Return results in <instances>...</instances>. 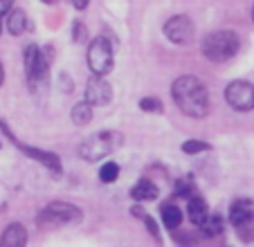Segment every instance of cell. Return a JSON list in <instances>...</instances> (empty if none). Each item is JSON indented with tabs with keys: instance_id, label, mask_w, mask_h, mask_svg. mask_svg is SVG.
Segmentation results:
<instances>
[{
	"instance_id": "6da1fadb",
	"label": "cell",
	"mask_w": 254,
	"mask_h": 247,
	"mask_svg": "<svg viewBox=\"0 0 254 247\" xmlns=\"http://www.w3.org/2000/svg\"><path fill=\"white\" fill-rule=\"evenodd\" d=\"M171 95L176 106L189 117H205L209 110V95H207L205 83L191 74H185L173 81Z\"/></svg>"
},
{
	"instance_id": "7a4b0ae2",
	"label": "cell",
	"mask_w": 254,
	"mask_h": 247,
	"mask_svg": "<svg viewBox=\"0 0 254 247\" xmlns=\"http://www.w3.org/2000/svg\"><path fill=\"white\" fill-rule=\"evenodd\" d=\"M239 45H241V41L234 32L218 29V32H211L209 36H205V41H202V54L209 61L223 63L239 52Z\"/></svg>"
},
{
	"instance_id": "3957f363",
	"label": "cell",
	"mask_w": 254,
	"mask_h": 247,
	"mask_svg": "<svg viewBox=\"0 0 254 247\" xmlns=\"http://www.w3.org/2000/svg\"><path fill=\"white\" fill-rule=\"evenodd\" d=\"M25 72H27V81L34 90L43 86L50 72V59L45 50H41L39 45H27V50H25Z\"/></svg>"
},
{
	"instance_id": "277c9868",
	"label": "cell",
	"mask_w": 254,
	"mask_h": 247,
	"mask_svg": "<svg viewBox=\"0 0 254 247\" xmlns=\"http://www.w3.org/2000/svg\"><path fill=\"white\" fill-rule=\"evenodd\" d=\"M81 218H83L81 209L67 202H50L39 214V223L43 227H59V225H67V223H79Z\"/></svg>"
},
{
	"instance_id": "5b68a950",
	"label": "cell",
	"mask_w": 254,
	"mask_h": 247,
	"mask_svg": "<svg viewBox=\"0 0 254 247\" xmlns=\"http://www.w3.org/2000/svg\"><path fill=\"white\" fill-rule=\"evenodd\" d=\"M88 67L97 76H106L113 70V45L108 38L97 36L88 48Z\"/></svg>"
},
{
	"instance_id": "8992f818",
	"label": "cell",
	"mask_w": 254,
	"mask_h": 247,
	"mask_svg": "<svg viewBox=\"0 0 254 247\" xmlns=\"http://www.w3.org/2000/svg\"><path fill=\"white\" fill-rule=\"evenodd\" d=\"M0 128H2V133H5L7 137H9V142L14 144V146L18 148L20 153H25V155L32 157V160H39L41 164H43V167H48V169H50V171L61 173V160H59V155H54V153H48V151H41V148L27 146V144H23L14 133H11V128L7 126L5 122H0Z\"/></svg>"
},
{
	"instance_id": "52a82bcc",
	"label": "cell",
	"mask_w": 254,
	"mask_h": 247,
	"mask_svg": "<svg viewBox=\"0 0 254 247\" xmlns=\"http://www.w3.org/2000/svg\"><path fill=\"white\" fill-rule=\"evenodd\" d=\"M225 99L234 110L248 113L254 108V83L250 81H232L225 88Z\"/></svg>"
},
{
	"instance_id": "ba28073f",
	"label": "cell",
	"mask_w": 254,
	"mask_h": 247,
	"mask_svg": "<svg viewBox=\"0 0 254 247\" xmlns=\"http://www.w3.org/2000/svg\"><path fill=\"white\" fill-rule=\"evenodd\" d=\"M113 133H97L79 146V155L88 162H97L113 151Z\"/></svg>"
},
{
	"instance_id": "9c48e42d",
	"label": "cell",
	"mask_w": 254,
	"mask_h": 247,
	"mask_svg": "<svg viewBox=\"0 0 254 247\" xmlns=\"http://www.w3.org/2000/svg\"><path fill=\"white\" fill-rule=\"evenodd\" d=\"M164 36L176 45H187L193 41V23L189 16H173L164 23Z\"/></svg>"
},
{
	"instance_id": "30bf717a",
	"label": "cell",
	"mask_w": 254,
	"mask_h": 247,
	"mask_svg": "<svg viewBox=\"0 0 254 247\" xmlns=\"http://www.w3.org/2000/svg\"><path fill=\"white\" fill-rule=\"evenodd\" d=\"M111 99H113L111 83L95 74L86 83V101H88V104H92V106H106Z\"/></svg>"
},
{
	"instance_id": "8fae6325",
	"label": "cell",
	"mask_w": 254,
	"mask_h": 247,
	"mask_svg": "<svg viewBox=\"0 0 254 247\" xmlns=\"http://www.w3.org/2000/svg\"><path fill=\"white\" fill-rule=\"evenodd\" d=\"M230 220L236 229H243L254 220V202L248 198H239L230 207Z\"/></svg>"
},
{
	"instance_id": "7c38bea8",
	"label": "cell",
	"mask_w": 254,
	"mask_h": 247,
	"mask_svg": "<svg viewBox=\"0 0 254 247\" xmlns=\"http://www.w3.org/2000/svg\"><path fill=\"white\" fill-rule=\"evenodd\" d=\"M27 245V232L23 225L11 223L5 227L2 236H0V247H25Z\"/></svg>"
},
{
	"instance_id": "4fadbf2b",
	"label": "cell",
	"mask_w": 254,
	"mask_h": 247,
	"mask_svg": "<svg viewBox=\"0 0 254 247\" xmlns=\"http://www.w3.org/2000/svg\"><path fill=\"white\" fill-rule=\"evenodd\" d=\"M187 214H189V218H191V223L200 227V225L205 223L207 218H209V209H207V202H205L202 198H198V195L189 198V209H187Z\"/></svg>"
},
{
	"instance_id": "5bb4252c",
	"label": "cell",
	"mask_w": 254,
	"mask_h": 247,
	"mask_svg": "<svg viewBox=\"0 0 254 247\" xmlns=\"http://www.w3.org/2000/svg\"><path fill=\"white\" fill-rule=\"evenodd\" d=\"M130 195H133V200H137V202H149V200L158 198V186L149 180H139L137 185L130 189Z\"/></svg>"
},
{
	"instance_id": "9a60e30c",
	"label": "cell",
	"mask_w": 254,
	"mask_h": 247,
	"mask_svg": "<svg viewBox=\"0 0 254 247\" xmlns=\"http://www.w3.org/2000/svg\"><path fill=\"white\" fill-rule=\"evenodd\" d=\"M27 27H29L27 14L23 9H11V14L7 16V29H9L11 36H20Z\"/></svg>"
},
{
	"instance_id": "2e32d148",
	"label": "cell",
	"mask_w": 254,
	"mask_h": 247,
	"mask_svg": "<svg viewBox=\"0 0 254 247\" xmlns=\"http://www.w3.org/2000/svg\"><path fill=\"white\" fill-rule=\"evenodd\" d=\"M162 225L167 229H176V227H180V223H183V211H180V207H176V204H164L162 207Z\"/></svg>"
},
{
	"instance_id": "e0dca14e",
	"label": "cell",
	"mask_w": 254,
	"mask_h": 247,
	"mask_svg": "<svg viewBox=\"0 0 254 247\" xmlns=\"http://www.w3.org/2000/svg\"><path fill=\"white\" fill-rule=\"evenodd\" d=\"M90 119H92V104L79 101V104L72 108V122L77 124V126H86V124H90Z\"/></svg>"
},
{
	"instance_id": "ac0fdd59",
	"label": "cell",
	"mask_w": 254,
	"mask_h": 247,
	"mask_svg": "<svg viewBox=\"0 0 254 247\" xmlns=\"http://www.w3.org/2000/svg\"><path fill=\"white\" fill-rule=\"evenodd\" d=\"M200 229L205 236H218V234H223V218L221 216H209V218L200 225Z\"/></svg>"
},
{
	"instance_id": "d6986e66",
	"label": "cell",
	"mask_w": 254,
	"mask_h": 247,
	"mask_svg": "<svg viewBox=\"0 0 254 247\" xmlns=\"http://www.w3.org/2000/svg\"><path fill=\"white\" fill-rule=\"evenodd\" d=\"M117 178H120V167H117L115 162H106L104 167L99 169V180H101V182H106V185L115 182Z\"/></svg>"
},
{
	"instance_id": "ffe728a7",
	"label": "cell",
	"mask_w": 254,
	"mask_h": 247,
	"mask_svg": "<svg viewBox=\"0 0 254 247\" xmlns=\"http://www.w3.org/2000/svg\"><path fill=\"white\" fill-rule=\"evenodd\" d=\"M209 144L207 142H196V139H189V142H185L183 144V151L187 153V155H198V153H205V151H209Z\"/></svg>"
},
{
	"instance_id": "44dd1931",
	"label": "cell",
	"mask_w": 254,
	"mask_h": 247,
	"mask_svg": "<svg viewBox=\"0 0 254 247\" xmlns=\"http://www.w3.org/2000/svg\"><path fill=\"white\" fill-rule=\"evenodd\" d=\"M139 108H142L144 113H160V110H162V101L155 99V97H146V99L139 101Z\"/></svg>"
},
{
	"instance_id": "7402d4cb",
	"label": "cell",
	"mask_w": 254,
	"mask_h": 247,
	"mask_svg": "<svg viewBox=\"0 0 254 247\" xmlns=\"http://www.w3.org/2000/svg\"><path fill=\"white\" fill-rule=\"evenodd\" d=\"M196 243L198 241L191 236V234H178V236H176V245L178 247H193Z\"/></svg>"
},
{
	"instance_id": "603a6c76",
	"label": "cell",
	"mask_w": 254,
	"mask_h": 247,
	"mask_svg": "<svg viewBox=\"0 0 254 247\" xmlns=\"http://www.w3.org/2000/svg\"><path fill=\"white\" fill-rule=\"evenodd\" d=\"M72 38L77 41V43H81V41H86V27H83L81 23H72Z\"/></svg>"
},
{
	"instance_id": "cb8c5ba5",
	"label": "cell",
	"mask_w": 254,
	"mask_h": 247,
	"mask_svg": "<svg viewBox=\"0 0 254 247\" xmlns=\"http://www.w3.org/2000/svg\"><path fill=\"white\" fill-rule=\"evenodd\" d=\"M14 9V0H0V25H2V18L11 14Z\"/></svg>"
},
{
	"instance_id": "d4e9b609",
	"label": "cell",
	"mask_w": 254,
	"mask_h": 247,
	"mask_svg": "<svg viewBox=\"0 0 254 247\" xmlns=\"http://www.w3.org/2000/svg\"><path fill=\"white\" fill-rule=\"evenodd\" d=\"M191 191H193V186L189 185V182H178V186H176V193L178 195H189V198H193Z\"/></svg>"
},
{
	"instance_id": "484cf974",
	"label": "cell",
	"mask_w": 254,
	"mask_h": 247,
	"mask_svg": "<svg viewBox=\"0 0 254 247\" xmlns=\"http://www.w3.org/2000/svg\"><path fill=\"white\" fill-rule=\"evenodd\" d=\"M142 220H144V225H146V227H149V232L153 234L155 238H158V236H160V232H158V225H155V220L151 218V216H144Z\"/></svg>"
},
{
	"instance_id": "4316f807",
	"label": "cell",
	"mask_w": 254,
	"mask_h": 247,
	"mask_svg": "<svg viewBox=\"0 0 254 247\" xmlns=\"http://www.w3.org/2000/svg\"><path fill=\"white\" fill-rule=\"evenodd\" d=\"M88 2H90V0H72V5H74V9H79V11L86 9Z\"/></svg>"
},
{
	"instance_id": "83f0119b",
	"label": "cell",
	"mask_w": 254,
	"mask_h": 247,
	"mask_svg": "<svg viewBox=\"0 0 254 247\" xmlns=\"http://www.w3.org/2000/svg\"><path fill=\"white\" fill-rule=\"evenodd\" d=\"M2 81H5V67H2V63H0V86H2Z\"/></svg>"
},
{
	"instance_id": "f1b7e54d",
	"label": "cell",
	"mask_w": 254,
	"mask_h": 247,
	"mask_svg": "<svg viewBox=\"0 0 254 247\" xmlns=\"http://www.w3.org/2000/svg\"><path fill=\"white\" fill-rule=\"evenodd\" d=\"M252 20H254V7H252Z\"/></svg>"
},
{
	"instance_id": "f546056e",
	"label": "cell",
	"mask_w": 254,
	"mask_h": 247,
	"mask_svg": "<svg viewBox=\"0 0 254 247\" xmlns=\"http://www.w3.org/2000/svg\"><path fill=\"white\" fill-rule=\"evenodd\" d=\"M43 2H52V0H43Z\"/></svg>"
}]
</instances>
